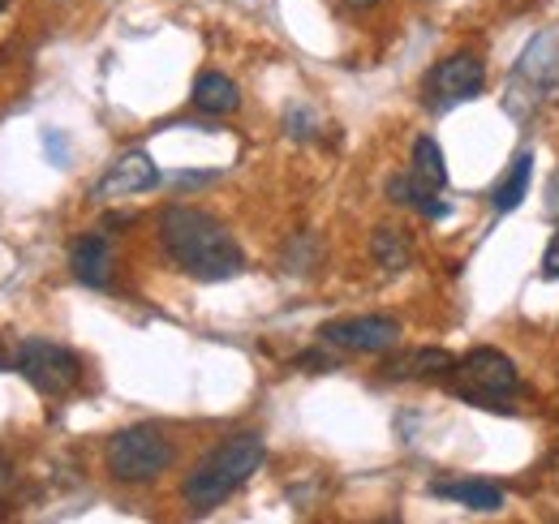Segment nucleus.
<instances>
[{"label":"nucleus","instance_id":"nucleus-13","mask_svg":"<svg viewBox=\"0 0 559 524\" xmlns=\"http://www.w3.org/2000/svg\"><path fill=\"white\" fill-rule=\"evenodd\" d=\"M370 259L379 262L388 275H401L414 266V241L401 228H374L370 237Z\"/></svg>","mask_w":559,"mask_h":524},{"label":"nucleus","instance_id":"nucleus-2","mask_svg":"<svg viewBox=\"0 0 559 524\" xmlns=\"http://www.w3.org/2000/svg\"><path fill=\"white\" fill-rule=\"evenodd\" d=\"M263 460H267V448H263V434H233V439H224L215 452L203 456V464L186 477V486H181V499H186V508L190 512H211V508H219L228 495H237L259 468H263Z\"/></svg>","mask_w":559,"mask_h":524},{"label":"nucleus","instance_id":"nucleus-10","mask_svg":"<svg viewBox=\"0 0 559 524\" xmlns=\"http://www.w3.org/2000/svg\"><path fill=\"white\" fill-rule=\"evenodd\" d=\"M452 366H456V357L443 348H414V353L388 357L383 374L388 379H435V374H452Z\"/></svg>","mask_w":559,"mask_h":524},{"label":"nucleus","instance_id":"nucleus-5","mask_svg":"<svg viewBox=\"0 0 559 524\" xmlns=\"http://www.w3.org/2000/svg\"><path fill=\"white\" fill-rule=\"evenodd\" d=\"M17 374L39 395H70L82 383V361L66 344L52 340H22L17 344Z\"/></svg>","mask_w":559,"mask_h":524},{"label":"nucleus","instance_id":"nucleus-14","mask_svg":"<svg viewBox=\"0 0 559 524\" xmlns=\"http://www.w3.org/2000/svg\"><path fill=\"white\" fill-rule=\"evenodd\" d=\"M530 181H534V155L530 151H521L516 159H512V168H508V177L495 186V211H516L525 198H530Z\"/></svg>","mask_w":559,"mask_h":524},{"label":"nucleus","instance_id":"nucleus-7","mask_svg":"<svg viewBox=\"0 0 559 524\" xmlns=\"http://www.w3.org/2000/svg\"><path fill=\"white\" fill-rule=\"evenodd\" d=\"M323 344L349 348V353H388L401 344V323L388 314H357V319H336L319 327Z\"/></svg>","mask_w":559,"mask_h":524},{"label":"nucleus","instance_id":"nucleus-3","mask_svg":"<svg viewBox=\"0 0 559 524\" xmlns=\"http://www.w3.org/2000/svg\"><path fill=\"white\" fill-rule=\"evenodd\" d=\"M104 460H108V473L117 481L142 486V481H155L159 473L173 468L177 448H173V439L159 426H130V430H121V434L108 439Z\"/></svg>","mask_w":559,"mask_h":524},{"label":"nucleus","instance_id":"nucleus-9","mask_svg":"<svg viewBox=\"0 0 559 524\" xmlns=\"http://www.w3.org/2000/svg\"><path fill=\"white\" fill-rule=\"evenodd\" d=\"M70 266L78 284H86V288H108V279H112V246H108V237H104V233H86V237L73 246Z\"/></svg>","mask_w":559,"mask_h":524},{"label":"nucleus","instance_id":"nucleus-18","mask_svg":"<svg viewBox=\"0 0 559 524\" xmlns=\"http://www.w3.org/2000/svg\"><path fill=\"white\" fill-rule=\"evenodd\" d=\"M4 4H9V0H0V13H4Z\"/></svg>","mask_w":559,"mask_h":524},{"label":"nucleus","instance_id":"nucleus-8","mask_svg":"<svg viewBox=\"0 0 559 524\" xmlns=\"http://www.w3.org/2000/svg\"><path fill=\"white\" fill-rule=\"evenodd\" d=\"M155 186H159L155 159H151L146 151H126V155H117V159L108 164V172L99 177L95 198H99V202H112V198L142 194V190H155Z\"/></svg>","mask_w":559,"mask_h":524},{"label":"nucleus","instance_id":"nucleus-4","mask_svg":"<svg viewBox=\"0 0 559 524\" xmlns=\"http://www.w3.org/2000/svg\"><path fill=\"white\" fill-rule=\"evenodd\" d=\"M452 388L461 400L478 404V408H508V400L521 395V374L512 366V357H503L499 348H474L469 357H461L452 366Z\"/></svg>","mask_w":559,"mask_h":524},{"label":"nucleus","instance_id":"nucleus-12","mask_svg":"<svg viewBox=\"0 0 559 524\" xmlns=\"http://www.w3.org/2000/svg\"><path fill=\"white\" fill-rule=\"evenodd\" d=\"M194 108L199 112H207V117H228V112H237L241 108V91H237V82L228 78V73H199V82H194Z\"/></svg>","mask_w":559,"mask_h":524},{"label":"nucleus","instance_id":"nucleus-6","mask_svg":"<svg viewBox=\"0 0 559 524\" xmlns=\"http://www.w3.org/2000/svg\"><path fill=\"white\" fill-rule=\"evenodd\" d=\"M483 86H487V66L469 52H456L426 73V104L435 112H448V108L483 95Z\"/></svg>","mask_w":559,"mask_h":524},{"label":"nucleus","instance_id":"nucleus-17","mask_svg":"<svg viewBox=\"0 0 559 524\" xmlns=\"http://www.w3.org/2000/svg\"><path fill=\"white\" fill-rule=\"evenodd\" d=\"M345 4H353V9H374L379 0H345Z\"/></svg>","mask_w":559,"mask_h":524},{"label":"nucleus","instance_id":"nucleus-16","mask_svg":"<svg viewBox=\"0 0 559 524\" xmlns=\"http://www.w3.org/2000/svg\"><path fill=\"white\" fill-rule=\"evenodd\" d=\"M543 275H547V279H559V233L551 237V246H547V254H543Z\"/></svg>","mask_w":559,"mask_h":524},{"label":"nucleus","instance_id":"nucleus-15","mask_svg":"<svg viewBox=\"0 0 559 524\" xmlns=\"http://www.w3.org/2000/svg\"><path fill=\"white\" fill-rule=\"evenodd\" d=\"M409 172H414V181H418L421 190H435L439 194L448 186V164H443V151H439L435 138L421 133L418 142H414V168Z\"/></svg>","mask_w":559,"mask_h":524},{"label":"nucleus","instance_id":"nucleus-11","mask_svg":"<svg viewBox=\"0 0 559 524\" xmlns=\"http://www.w3.org/2000/svg\"><path fill=\"white\" fill-rule=\"evenodd\" d=\"M435 499H452L469 512H499L503 508V490L495 481H478V477H465V481H435L430 486Z\"/></svg>","mask_w":559,"mask_h":524},{"label":"nucleus","instance_id":"nucleus-1","mask_svg":"<svg viewBox=\"0 0 559 524\" xmlns=\"http://www.w3.org/2000/svg\"><path fill=\"white\" fill-rule=\"evenodd\" d=\"M159 241H164L168 259L194 279L219 284V279H233L246 271V254H241L237 237L211 211H199V206H168L159 215Z\"/></svg>","mask_w":559,"mask_h":524}]
</instances>
